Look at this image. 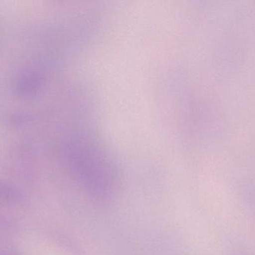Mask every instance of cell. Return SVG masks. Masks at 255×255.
Segmentation results:
<instances>
[{
  "instance_id": "obj_1",
  "label": "cell",
  "mask_w": 255,
  "mask_h": 255,
  "mask_svg": "<svg viewBox=\"0 0 255 255\" xmlns=\"http://www.w3.org/2000/svg\"><path fill=\"white\" fill-rule=\"evenodd\" d=\"M44 78L40 72L33 69L19 73L13 84V94L20 98H31L40 92Z\"/></svg>"
},
{
  "instance_id": "obj_2",
  "label": "cell",
  "mask_w": 255,
  "mask_h": 255,
  "mask_svg": "<svg viewBox=\"0 0 255 255\" xmlns=\"http://www.w3.org/2000/svg\"><path fill=\"white\" fill-rule=\"evenodd\" d=\"M22 200V194L8 183L0 181V203H17Z\"/></svg>"
},
{
  "instance_id": "obj_3",
  "label": "cell",
  "mask_w": 255,
  "mask_h": 255,
  "mask_svg": "<svg viewBox=\"0 0 255 255\" xmlns=\"http://www.w3.org/2000/svg\"><path fill=\"white\" fill-rule=\"evenodd\" d=\"M12 124H15V125H21L22 124H25L29 121V116L28 115H15L12 117L11 120Z\"/></svg>"
}]
</instances>
